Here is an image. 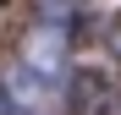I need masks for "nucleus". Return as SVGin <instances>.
Here are the masks:
<instances>
[{"mask_svg":"<svg viewBox=\"0 0 121 115\" xmlns=\"http://www.w3.org/2000/svg\"><path fill=\"white\" fill-rule=\"evenodd\" d=\"M6 104H11V93H6V88H0V110H6Z\"/></svg>","mask_w":121,"mask_h":115,"instance_id":"f03ea898","label":"nucleus"},{"mask_svg":"<svg viewBox=\"0 0 121 115\" xmlns=\"http://www.w3.org/2000/svg\"><path fill=\"white\" fill-rule=\"evenodd\" d=\"M116 49H121V22H116Z\"/></svg>","mask_w":121,"mask_h":115,"instance_id":"7ed1b4c3","label":"nucleus"},{"mask_svg":"<svg viewBox=\"0 0 121 115\" xmlns=\"http://www.w3.org/2000/svg\"><path fill=\"white\" fill-rule=\"evenodd\" d=\"M22 71L33 77V82L55 88V77L66 71V38H60V33H50V28L28 33V44H22Z\"/></svg>","mask_w":121,"mask_h":115,"instance_id":"f257e3e1","label":"nucleus"}]
</instances>
